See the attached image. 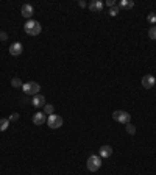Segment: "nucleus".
I'll list each match as a JSON object with an SVG mask.
<instances>
[{
  "label": "nucleus",
  "instance_id": "16",
  "mask_svg": "<svg viewBox=\"0 0 156 175\" xmlns=\"http://www.w3.org/2000/svg\"><path fill=\"white\" fill-rule=\"evenodd\" d=\"M45 114H49V116H52L53 113H55V108H53V105H50V103H45L44 105V109H42Z\"/></svg>",
  "mask_w": 156,
  "mask_h": 175
},
{
  "label": "nucleus",
  "instance_id": "4",
  "mask_svg": "<svg viewBox=\"0 0 156 175\" xmlns=\"http://www.w3.org/2000/svg\"><path fill=\"white\" fill-rule=\"evenodd\" d=\"M22 91H24L27 95H38L39 91H41V86H39L36 81H28V83H24Z\"/></svg>",
  "mask_w": 156,
  "mask_h": 175
},
{
  "label": "nucleus",
  "instance_id": "20",
  "mask_svg": "<svg viewBox=\"0 0 156 175\" xmlns=\"http://www.w3.org/2000/svg\"><path fill=\"white\" fill-rule=\"evenodd\" d=\"M126 133H128V134H136V127L131 125V124H128V125H126Z\"/></svg>",
  "mask_w": 156,
  "mask_h": 175
},
{
  "label": "nucleus",
  "instance_id": "5",
  "mask_svg": "<svg viewBox=\"0 0 156 175\" xmlns=\"http://www.w3.org/2000/svg\"><path fill=\"white\" fill-rule=\"evenodd\" d=\"M63 117L61 116H58V114H52V116H49L47 117V124H49V127L50 128H53V130H56V128H59L61 125H63Z\"/></svg>",
  "mask_w": 156,
  "mask_h": 175
},
{
  "label": "nucleus",
  "instance_id": "24",
  "mask_svg": "<svg viewBox=\"0 0 156 175\" xmlns=\"http://www.w3.org/2000/svg\"><path fill=\"white\" fill-rule=\"evenodd\" d=\"M78 5H80L81 8H84V7H87V3L84 2V0H80V2H78Z\"/></svg>",
  "mask_w": 156,
  "mask_h": 175
},
{
  "label": "nucleus",
  "instance_id": "14",
  "mask_svg": "<svg viewBox=\"0 0 156 175\" xmlns=\"http://www.w3.org/2000/svg\"><path fill=\"white\" fill-rule=\"evenodd\" d=\"M8 127H10V119H7V117L0 119V131H5Z\"/></svg>",
  "mask_w": 156,
  "mask_h": 175
},
{
  "label": "nucleus",
  "instance_id": "23",
  "mask_svg": "<svg viewBox=\"0 0 156 175\" xmlns=\"http://www.w3.org/2000/svg\"><path fill=\"white\" fill-rule=\"evenodd\" d=\"M106 5L109 8H112V7H116V2H114V0H106Z\"/></svg>",
  "mask_w": 156,
  "mask_h": 175
},
{
  "label": "nucleus",
  "instance_id": "17",
  "mask_svg": "<svg viewBox=\"0 0 156 175\" xmlns=\"http://www.w3.org/2000/svg\"><path fill=\"white\" fill-rule=\"evenodd\" d=\"M119 11H120V8H119V7L116 5V7H112V8H109V11H108V14L114 17V16H117V14H119Z\"/></svg>",
  "mask_w": 156,
  "mask_h": 175
},
{
  "label": "nucleus",
  "instance_id": "11",
  "mask_svg": "<svg viewBox=\"0 0 156 175\" xmlns=\"http://www.w3.org/2000/svg\"><path fill=\"white\" fill-rule=\"evenodd\" d=\"M22 52H24V46H22L21 42H14V44H11V47H10V53H11L13 56H19Z\"/></svg>",
  "mask_w": 156,
  "mask_h": 175
},
{
  "label": "nucleus",
  "instance_id": "19",
  "mask_svg": "<svg viewBox=\"0 0 156 175\" xmlns=\"http://www.w3.org/2000/svg\"><path fill=\"white\" fill-rule=\"evenodd\" d=\"M148 36H150L153 41H156V25H153V27L148 30Z\"/></svg>",
  "mask_w": 156,
  "mask_h": 175
},
{
  "label": "nucleus",
  "instance_id": "21",
  "mask_svg": "<svg viewBox=\"0 0 156 175\" xmlns=\"http://www.w3.org/2000/svg\"><path fill=\"white\" fill-rule=\"evenodd\" d=\"M7 39H8V33L0 32V41H7Z\"/></svg>",
  "mask_w": 156,
  "mask_h": 175
},
{
  "label": "nucleus",
  "instance_id": "13",
  "mask_svg": "<svg viewBox=\"0 0 156 175\" xmlns=\"http://www.w3.org/2000/svg\"><path fill=\"white\" fill-rule=\"evenodd\" d=\"M117 7H119V8H126V10H130V8L134 7V2H133V0H120Z\"/></svg>",
  "mask_w": 156,
  "mask_h": 175
},
{
  "label": "nucleus",
  "instance_id": "9",
  "mask_svg": "<svg viewBox=\"0 0 156 175\" xmlns=\"http://www.w3.org/2000/svg\"><path fill=\"white\" fill-rule=\"evenodd\" d=\"M45 122H47V116H45L44 111L35 113V116H33V124H35V125H42V124H45Z\"/></svg>",
  "mask_w": 156,
  "mask_h": 175
},
{
  "label": "nucleus",
  "instance_id": "7",
  "mask_svg": "<svg viewBox=\"0 0 156 175\" xmlns=\"http://www.w3.org/2000/svg\"><path fill=\"white\" fill-rule=\"evenodd\" d=\"M154 85H156V78L153 75H144L142 77V86L145 89H151Z\"/></svg>",
  "mask_w": 156,
  "mask_h": 175
},
{
  "label": "nucleus",
  "instance_id": "3",
  "mask_svg": "<svg viewBox=\"0 0 156 175\" xmlns=\"http://www.w3.org/2000/svg\"><path fill=\"white\" fill-rule=\"evenodd\" d=\"M86 166H87V170H91V172H97V170L102 167V158H100L98 155H91V156L87 158Z\"/></svg>",
  "mask_w": 156,
  "mask_h": 175
},
{
  "label": "nucleus",
  "instance_id": "8",
  "mask_svg": "<svg viewBox=\"0 0 156 175\" xmlns=\"http://www.w3.org/2000/svg\"><path fill=\"white\" fill-rule=\"evenodd\" d=\"M31 105L35 106V108H44V105H45V97L42 95V94H38V95H33V99H31Z\"/></svg>",
  "mask_w": 156,
  "mask_h": 175
},
{
  "label": "nucleus",
  "instance_id": "12",
  "mask_svg": "<svg viewBox=\"0 0 156 175\" xmlns=\"http://www.w3.org/2000/svg\"><path fill=\"white\" fill-rule=\"evenodd\" d=\"M112 155V147L111 145H102L100 147V158H109Z\"/></svg>",
  "mask_w": 156,
  "mask_h": 175
},
{
  "label": "nucleus",
  "instance_id": "6",
  "mask_svg": "<svg viewBox=\"0 0 156 175\" xmlns=\"http://www.w3.org/2000/svg\"><path fill=\"white\" fill-rule=\"evenodd\" d=\"M21 14H22L25 19H28V21H30V17L35 14V8H33V5H30V3H25V5H22Z\"/></svg>",
  "mask_w": 156,
  "mask_h": 175
},
{
  "label": "nucleus",
  "instance_id": "2",
  "mask_svg": "<svg viewBox=\"0 0 156 175\" xmlns=\"http://www.w3.org/2000/svg\"><path fill=\"white\" fill-rule=\"evenodd\" d=\"M112 119H114L116 122H119V124L128 125L130 120H131V116H130V113H126V111H123V109H117V111L112 113Z\"/></svg>",
  "mask_w": 156,
  "mask_h": 175
},
{
  "label": "nucleus",
  "instance_id": "18",
  "mask_svg": "<svg viewBox=\"0 0 156 175\" xmlns=\"http://www.w3.org/2000/svg\"><path fill=\"white\" fill-rule=\"evenodd\" d=\"M147 21H148L151 25H154V24H156V13H150V14L147 16Z\"/></svg>",
  "mask_w": 156,
  "mask_h": 175
},
{
  "label": "nucleus",
  "instance_id": "22",
  "mask_svg": "<svg viewBox=\"0 0 156 175\" xmlns=\"http://www.w3.org/2000/svg\"><path fill=\"white\" fill-rule=\"evenodd\" d=\"M17 119H19V114H17V113H13V114L10 116V122H11V120H17Z\"/></svg>",
  "mask_w": 156,
  "mask_h": 175
},
{
  "label": "nucleus",
  "instance_id": "1",
  "mask_svg": "<svg viewBox=\"0 0 156 175\" xmlns=\"http://www.w3.org/2000/svg\"><path fill=\"white\" fill-rule=\"evenodd\" d=\"M24 30H25V33H27L28 36H39V35H41V32H42V25H41L38 21L30 19V21H27V22H25Z\"/></svg>",
  "mask_w": 156,
  "mask_h": 175
},
{
  "label": "nucleus",
  "instance_id": "10",
  "mask_svg": "<svg viewBox=\"0 0 156 175\" xmlns=\"http://www.w3.org/2000/svg\"><path fill=\"white\" fill-rule=\"evenodd\" d=\"M87 7H89V10H91L92 13H100V11H103V2H100V0H92V2H91Z\"/></svg>",
  "mask_w": 156,
  "mask_h": 175
},
{
  "label": "nucleus",
  "instance_id": "15",
  "mask_svg": "<svg viewBox=\"0 0 156 175\" xmlns=\"http://www.w3.org/2000/svg\"><path fill=\"white\" fill-rule=\"evenodd\" d=\"M11 85H13V88H16V89H22V86H24V83H22L21 78H13V80H11Z\"/></svg>",
  "mask_w": 156,
  "mask_h": 175
}]
</instances>
